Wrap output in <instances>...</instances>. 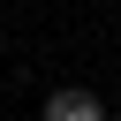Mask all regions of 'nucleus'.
Returning a JSON list of instances; mask_svg holds the SVG:
<instances>
[{"mask_svg":"<svg viewBox=\"0 0 121 121\" xmlns=\"http://www.w3.org/2000/svg\"><path fill=\"white\" fill-rule=\"evenodd\" d=\"M38 113H45V121H106V98L83 91V83H60V91H45Z\"/></svg>","mask_w":121,"mask_h":121,"instance_id":"f257e3e1","label":"nucleus"}]
</instances>
